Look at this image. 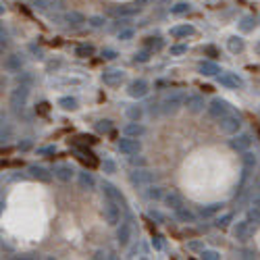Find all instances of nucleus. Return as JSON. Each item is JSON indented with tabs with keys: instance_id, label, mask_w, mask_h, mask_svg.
Masks as SVG:
<instances>
[{
	"instance_id": "f257e3e1",
	"label": "nucleus",
	"mask_w": 260,
	"mask_h": 260,
	"mask_svg": "<svg viewBox=\"0 0 260 260\" xmlns=\"http://www.w3.org/2000/svg\"><path fill=\"white\" fill-rule=\"evenodd\" d=\"M181 106H185V94L179 92V90L169 92L160 102V108H162L164 115H175Z\"/></svg>"
},
{
	"instance_id": "f03ea898",
	"label": "nucleus",
	"mask_w": 260,
	"mask_h": 260,
	"mask_svg": "<svg viewBox=\"0 0 260 260\" xmlns=\"http://www.w3.org/2000/svg\"><path fill=\"white\" fill-rule=\"evenodd\" d=\"M241 125H244V119H241L239 112H227L223 119H219V129L225 133V135H235L239 133Z\"/></svg>"
},
{
	"instance_id": "7ed1b4c3",
	"label": "nucleus",
	"mask_w": 260,
	"mask_h": 260,
	"mask_svg": "<svg viewBox=\"0 0 260 260\" xmlns=\"http://www.w3.org/2000/svg\"><path fill=\"white\" fill-rule=\"evenodd\" d=\"M27 98H29V85L19 83L17 88L11 92V98H8V104L15 112H21L25 106H27Z\"/></svg>"
},
{
	"instance_id": "20e7f679",
	"label": "nucleus",
	"mask_w": 260,
	"mask_h": 260,
	"mask_svg": "<svg viewBox=\"0 0 260 260\" xmlns=\"http://www.w3.org/2000/svg\"><path fill=\"white\" fill-rule=\"evenodd\" d=\"M154 179H156V173L148 171V169H135L129 173V181H131V185H135V187H148L154 183Z\"/></svg>"
},
{
	"instance_id": "39448f33",
	"label": "nucleus",
	"mask_w": 260,
	"mask_h": 260,
	"mask_svg": "<svg viewBox=\"0 0 260 260\" xmlns=\"http://www.w3.org/2000/svg\"><path fill=\"white\" fill-rule=\"evenodd\" d=\"M117 148L121 154H125V156H135V154H140L142 150V142H140V137H121V140L117 142Z\"/></svg>"
},
{
	"instance_id": "423d86ee",
	"label": "nucleus",
	"mask_w": 260,
	"mask_h": 260,
	"mask_svg": "<svg viewBox=\"0 0 260 260\" xmlns=\"http://www.w3.org/2000/svg\"><path fill=\"white\" fill-rule=\"evenodd\" d=\"M206 110H208V117L210 119H223L227 112H231V106H229V102L227 100H223V98H214V100H210V104L206 106Z\"/></svg>"
},
{
	"instance_id": "0eeeda50",
	"label": "nucleus",
	"mask_w": 260,
	"mask_h": 260,
	"mask_svg": "<svg viewBox=\"0 0 260 260\" xmlns=\"http://www.w3.org/2000/svg\"><path fill=\"white\" fill-rule=\"evenodd\" d=\"M102 216H104V221H106L108 225H112V227L119 225L121 223V208H119V204L106 198V202H104V206H102Z\"/></svg>"
},
{
	"instance_id": "6e6552de",
	"label": "nucleus",
	"mask_w": 260,
	"mask_h": 260,
	"mask_svg": "<svg viewBox=\"0 0 260 260\" xmlns=\"http://www.w3.org/2000/svg\"><path fill=\"white\" fill-rule=\"evenodd\" d=\"M252 233H254V227L248 219L237 221L235 225H233V237H235L237 241H248L250 237H252Z\"/></svg>"
},
{
	"instance_id": "1a4fd4ad",
	"label": "nucleus",
	"mask_w": 260,
	"mask_h": 260,
	"mask_svg": "<svg viewBox=\"0 0 260 260\" xmlns=\"http://www.w3.org/2000/svg\"><path fill=\"white\" fill-rule=\"evenodd\" d=\"M148 92H150V85H148L146 79H133L131 83L127 85V94L131 98H135V100L146 98V96H148Z\"/></svg>"
},
{
	"instance_id": "9d476101",
	"label": "nucleus",
	"mask_w": 260,
	"mask_h": 260,
	"mask_svg": "<svg viewBox=\"0 0 260 260\" xmlns=\"http://www.w3.org/2000/svg\"><path fill=\"white\" fill-rule=\"evenodd\" d=\"M23 65H25V56L19 54V52H13V54H8L4 58V63H2V67H4L6 73H21Z\"/></svg>"
},
{
	"instance_id": "9b49d317",
	"label": "nucleus",
	"mask_w": 260,
	"mask_h": 260,
	"mask_svg": "<svg viewBox=\"0 0 260 260\" xmlns=\"http://www.w3.org/2000/svg\"><path fill=\"white\" fill-rule=\"evenodd\" d=\"M100 187H102V194H104V198H108V200L117 202L119 206H125V204H127V202H125V196L121 194V189H117L115 185L110 183V181H102V183H100Z\"/></svg>"
},
{
	"instance_id": "f8f14e48",
	"label": "nucleus",
	"mask_w": 260,
	"mask_h": 260,
	"mask_svg": "<svg viewBox=\"0 0 260 260\" xmlns=\"http://www.w3.org/2000/svg\"><path fill=\"white\" fill-rule=\"evenodd\" d=\"M206 106L208 104L204 102V96H200V94H189V96H185V108H187V112H192V115H200V112H204Z\"/></svg>"
},
{
	"instance_id": "ddd939ff",
	"label": "nucleus",
	"mask_w": 260,
	"mask_h": 260,
	"mask_svg": "<svg viewBox=\"0 0 260 260\" xmlns=\"http://www.w3.org/2000/svg\"><path fill=\"white\" fill-rule=\"evenodd\" d=\"M125 79V71H121V69H108V71L102 73V81L104 85H110V88H115V85H121Z\"/></svg>"
},
{
	"instance_id": "4468645a",
	"label": "nucleus",
	"mask_w": 260,
	"mask_h": 260,
	"mask_svg": "<svg viewBox=\"0 0 260 260\" xmlns=\"http://www.w3.org/2000/svg\"><path fill=\"white\" fill-rule=\"evenodd\" d=\"M52 173H54V177H56L58 181H63V183H69V181L75 177V169L71 167V164H67V162L56 164V167L52 169Z\"/></svg>"
},
{
	"instance_id": "2eb2a0df",
	"label": "nucleus",
	"mask_w": 260,
	"mask_h": 260,
	"mask_svg": "<svg viewBox=\"0 0 260 260\" xmlns=\"http://www.w3.org/2000/svg\"><path fill=\"white\" fill-rule=\"evenodd\" d=\"M229 146L237 152H246V150H250V146H252V135L250 133H235V137L229 140Z\"/></svg>"
},
{
	"instance_id": "dca6fc26",
	"label": "nucleus",
	"mask_w": 260,
	"mask_h": 260,
	"mask_svg": "<svg viewBox=\"0 0 260 260\" xmlns=\"http://www.w3.org/2000/svg\"><path fill=\"white\" fill-rule=\"evenodd\" d=\"M219 83L223 85V88H229V90L244 88V79H241L237 73H223V75H219Z\"/></svg>"
},
{
	"instance_id": "f3484780",
	"label": "nucleus",
	"mask_w": 260,
	"mask_h": 260,
	"mask_svg": "<svg viewBox=\"0 0 260 260\" xmlns=\"http://www.w3.org/2000/svg\"><path fill=\"white\" fill-rule=\"evenodd\" d=\"M65 23H67V27H71V29H81L85 23H88V19H85V15H81L79 11H69L65 13Z\"/></svg>"
},
{
	"instance_id": "a211bd4d",
	"label": "nucleus",
	"mask_w": 260,
	"mask_h": 260,
	"mask_svg": "<svg viewBox=\"0 0 260 260\" xmlns=\"http://www.w3.org/2000/svg\"><path fill=\"white\" fill-rule=\"evenodd\" d=\"M131 235H133V227L131 223H119V229H117V241L121 248L129 246V241H131Z\"/></svg>"
},
{
	"instance_id": "6ab92c4d",
	"label": "nucleus",
	"mask_w": 260,
	"mask_h": 260,
	"mask_svg": "<svg viewBox=\"0 0 260 260\" xmlns=\"http://www.w3.org/2000/svg\"><path fill=\"white\" fill-rule=\"evenodd\" d=\"M198 73L204 75V77H219L223 71H221V67L212 63V60H202L200 65H198Z\"/></svg>"
},
{
	"instance_id": "aec40b11",
	"label": "nucleus",
	"mask_w": 260,
	"mask_h": 260,
	"mask_svg": "<svg viewBox=\"0 0 260 260\" xmlns=\"http://www.w3.org/2000/svg\"><path fill=\"white\" fill-rule=\"evenodd\" d=\"M27 171H29V175H31L33 179L44 181V183H48V181L52 179V175H54V173L48 171L46 167H42V164H31V167H29Z\"/></svg>"
},
{
	"instance_id": "412c9836",
	"label": "nucleus",
	"mask_w": 260,
	"mask_h": 260,
	"mask_svg": "<svg viewBox=\"0 0 260 260\" xmlns=\"http://www.w3.org/2000/svg\"><path fill=\"white\" fill-rule=\"evenodd\" d=\"M196 33V27L189 23H183V25H175V27H171V38L175 40H183V38H189Z\"/></svg>"
},
{
	"instance_id": "4be33fe9",
	"label": "nucleus",
	"mask_w": 260,
	"mask_h": 260,
	"mask_svg": "<svg viewBox=\"0 0 260 260\" xmlns=\"http://www.w3.org/2000/svg\"><path fill=\"white\" fill-rule=\"evenodd\" d=\"M77 183H79V187L83 189V192H92V189L96 187V179H94L92 173L81 171L79 175H77Z\"/></svg>"
},
{
	"instance_id": "5701e85b",
	"label": "nucleus",
	"mask_w": 260,
	"mask_h": 260,
	"mask_svg": "<svg viewBox=\"0 0 260 260\" xmlns=\"http://www.w3.org/2000/svg\"><path fill=\"white\" fill-rule=\"evenodd\" d=\"M162 202L167 208H171V210H179V208L183 206V198H181L177 192H169V194H164Z\"/></svg>"
},
{
	"instance_id": "b1692460",
	"label": "nucleus",
	"mask_w": 260,
	"mask_h": 260,
	"mask_svg": "<svg viewBox=\"0 0 260 260\" xmlns=\"http://www.w3.org/2000/svg\"><path fill=\"white\" fill-rule=\"evenodd\" d=\"M123 133L129 137H142L146 133V127L140 123V121H131V123H127L123 127Z\"/></svg>"
},
{
	"instance_id": "393cba45",
	"label": "nucleus",
	"mask_w": 260,
	"mask_h": 260,
	"mask_svg": "<svg viewBox=\"0 0 260 260\" xmlns=\"http://www.w3.org/2000/svg\"><path fill=\"white\" fill-rule=\"evenodd\" d=\"M227 48H229V52H233V54H239V52H244L246 42L241 40L239 36H231V38L227 40Z\"/></svg>"
},
{
	"instance_id": "a878e982",
	"label": "nucleus",
	"mask_w": 260,
	"mask_h": 260,
	"mask_svg": "<svg viewBox=\"0 0 260 260\" xmlns=\"http://www.w3.org/2000/svg\"><path fill=\"white\" fill-rule=\"evenodd\" d=\"M189 11H192V4L185 2V0H179V2H175L171 6V15L175 17H181V15H187Z\"/></svg>"
},
{
	"instance_id": "bb28decb",
	"label": "nucleus",
	"mask_w": 260,
	"mask_h": 260,
	"mask_svg": "<svg viewBox=\"0 0 260 260\" xmlns=\"http://www.w3.org/2000/svg\"><path fill=\"white\" fill-rule=\"evenodd\" d=\"M175 216L179 223H196V214L192 210H187V208L181 206L179 210H175Z\"/></svg>"
},
{
	"instance_id": "cd10ccee",
	"label": "nucleus",
	"mask_w": 260,
	"mask_h": 260,
	"mask_svg": "<svg viewBox=\"0 0 260 260\" xmlns=\"http://www.w3.org/2000/svg\"><path fill=\"white\" fill-rule=\"evenodd\" d=\"M142 6L135 4V6H121V8H112V15H121V17H131L135 13H140Z\"/></svg>"
},
{
	"instance_id": "c85d7f7f",
	"label": "nucleus",
	"mask_w": 260,
	"mask_h": 260,
	"mask_svg": "<svg viewBox=\"0 0 260 260\" xmlns=\"http://www.w3.org/2000/svg\"><path fill=\"white\" fill-rule=\"evenodd\" d=\"M94 52H96V48H94L92 44H79V46L75 48V56L88 58V56H94Z\"/></svg>"
},
{
	"instance_id": "c756f323",
	"label": "nucleus",
	"mask_w": 260,
	"mask_h": 260,
	"mask_svg": "<svg viewBox=\"0 0 260 260\" xmlns=\"http://www.w3.org/2000/svg\"><path fill=\"white\" fill-rule=\"evenodd\" d=\"M58 106L63 110H77V98H73V96L58 98Z\"/></svg>"
},
{
	"instance_id": "7c9ffc66",
	"label": "nucleus",
	"mask_w": 260,
	"mask_h": 260,
	"mask_svg": "<svg viewBox=\"0 0 260 260\" xmlns=\"http://www.w3.org/2000/svg\"><path fill=\"white\" fill-rule=\"evenodd\" d=\"M239 29L244 31V33H248V31H252L254 29V17L252 15H244L239 19Z\"/></svg>"
},
{
	"instance_id": "2f4dec72",
	"label": "nucleus",
	"mask_w": 260,
	"mask_h": 260,
	"mask_svg": "<svg viewBox=\"0 0 260 260\" xmlns=\"http://www.w3.org/2000/svg\"><path fill=\"white\" fill-rule=\"evenodd\" d=\"M125 115H127V119L129 121H140L142 119V115H144V110H142V106H127L125 108Z\"/></svg>"
},
{
	"instance_id": "473e14b6",
	"label": "nucleus",
	"mask_w": 260,
	"mask_h": 260,
	"mask_svg": "<svg viewBox=\"0 0 260 260\" xmlns=\"http://www.w3.org/2000/svg\"><path fill=\"white\" fill-rule=\"evenodd\" d=\"M146 198L148 200H162L164 198V194H162V187H158V185H148V192H146Z\"/></svg>"
},
{
	"instance_id": "72a5a7b5",
	"label": "nucleus",
	"mask_w": 260,
	"mask_h": 260,
	"mask_svg": "<svg viewBox=\"0 0 260 260\" xmlns=\"http://www.w3.org/2000/svg\"><path fill=\"white\" fill-rule=\"evenodd\" d=\"M225 204L223 202H214V204H208V206H202V210H200V214L202 216H212V214H216V212H221V208H223Z\"/></svg>"
},
{
	"instance_id": "f704fd0d",
	"label": "nucleus",
	"mask_w": 260,
	"mask_h": 260,
	"mask_svg": "<svg viewBox=\"0 0 260 260\" xmlns=\"http://www.w3.org/2000/svg\"><path fill=\"white\" fill-rule=\"evenodd\" d=\"M246 219L254 225H260V206H254V204L250 206L248 212H246Z\"/></svg>"
},
{
	"instance_id": "c9c22d12",
	"label": "nucleus",
	"mask_w": 260,
	"mask_h": 260,
	"mask_svg": "<svg viewBox=\"0 0 260 260\" xmlns=\"http://www.w3.org/2000/svg\"><path fill=\"white\" fill-rule=\"evenodd\" d=\"M241 162H244V169H246V171L254 169V167H256V162H258V160H256V154H252V152H248V150H246L244 156H241Z\"/></svg>"
},
{
	"instance_id": "e433bc0d",
	"label": "nucleus",
	"mask_w": 260,
	"mask_h": 260,
	"mask_svg": "<svg viewBox=\"0 0 260 260\" xmlns=\"http://www.w3.org/2000/svg\"><path fill=\"white\" fill-rule=\"evenodd\" d=\"M73 150H75V154H77V156H79V158H81V160H85V162H88V160H90L92 164H96V160H94V154H92V152H90L88 148H81V146H75V148H73Z\"/></svg>"
},
{
	"instance_id": "4c0bfd02",
	"label": "nucleus",
	"mask_w": 260,
	"mask_h": 260,
	"mask_svg": "<svg viewBox=\"0 0 260 260\" xmlns=\"http://www.w3.org/2000/svg\"><path fill=\"white\" fill-rule=\"evenodd\" d=\"M94 129H96L98 133H108L110 129H112V121H108V119H100V121H96V123H94Z\"/></svg>"
},
{
	"instance_id": "58836bf2",
	"label": "nucleus",
	"mask_w": 260,
	"mask_h": 260,
	"mask_svg": "<svg viewBox=\"0 0 260 260\" xmlns=\"http://www.w3.org/2000/svg\"><path fill=\"white\" fill-rule=\"evenodd\" d=\"M31 2V6L36 8V11H40V13H46L48 8L52 6V2H54V0H29Z\"/></svg>"
},
{
	"instance_id": "ea45409f",
	"label": "nucleus",
	"mask_w": 260,
	"mask_h": 260,
	"mask_svg": "<svg viewBox=\"0 0 260 260\" xmlns=\"http://www.w3.org/2000/svg\"><path fill=\"white\" fill-rule=\"evenodd\" d=\"M233 221V214L231 212H227V214H223V216H216V219H214V225H216V227H227V225Z\"/></svg>"
},
{
	"instance_id": "a19ab883",
	"label": "nucleus",
	"mask_w": 260,
	"mask_h": 260,
	"mask_svg": "<svg viewBox=\"0 0 260 260\" xmlns=\"http://www.w3.org/2000/svg\"><path fill=\"white\" fill-rule=\"evenodd\" d=\"M200 258L202 260H219L221 258V252H216V250H202V252H200Z\"/></svg>"
},
{
	"instance_id": "79ce46f5",
	"label": "nucleus",
	"mask_w": 260,
	"mask_h": 260,
	"mask_svg": "<svg viewBox=\"0 0 260 260\" xmlns=\"http://www.w3.org/2000/svg\"><path fill=\"white\" fill-rule=\"evenodd\" d=\"M148 219H152L154 223L162 225V223H164V214H162L160 210H156V208H150V210H148Z\"/></svg>"
},
{
	"instance_id": "37998d69",
	"label": "nucleus",
	"mask_w": 260,
	"mask_h": 260,
	"mask_svg": "<svg viewBox=\"0 0 260 260\" xmlns=\"http://www.w3.org/2000/svg\"><path fill=\"white\" fill-rule=\"evenodd\" d=\"M17 81H19V83H23V85H31V83L36 81V79H33V75H31V73H27V71H21V75H17Z\"/></svg>"
},
{
	"instance_id": "c03bdc74",
	"label": "nucleus",
	"mask_w": 260,
	"mask_h": 260,
	"mask_svg": "<svg viewBox=\"0 0 260 260\" xmlns=\"http://www.w3.org/2000/svg\"><path fill=\"white\" fill-rule=\"evenodd\" d=\"M88 23L92 25L94 29H100V27H104V23H106V21H104V17L94 15V17H90V19H88Z\"/></svg>"
},
{
	"instance_id": "a18cd8bd",
	"label": "nucleus",
	"mask_w": 260,
	"mask_h": 260,
	"mask_svg": "<svg viewBox=\"0 0 260 260\" xmlns=\"http://www.w3.org/2000/svg\"><path fill=\"white\" fill-rule=\"evenodd\" d=\"M135 63H148L150 60V50H140V52H135V56H133Z\"/></svg>"
},
{
	"instance_id": "49530a36",
	"label": "nucleus",
	"mask_w": 260,
	"mask_h": 260,
	"mask_svg": "<svg viewBox=\"0 0 260 260\" xmlns=\"http://www.w3.org/2000/svg\"><path fill=\"white\" fill-rule=\"evenodd\" d=\"M119 40H123V42H127V40H131L133 36H135V31L131 29V27H123V29H119Z\"/></svg>"
},
{
	"instance_id": "de8ad7c7",
	"label": "nucleus",
	"mask_w": 260,
	"mask_h": 260,
	"mask_svg": "<svg viewBox=\"0 0 260 260\" xmlns=\"http://www.w3.org/2000/svg\"><path fill=\"white\" fill-rule=\"evenodd\" d=\"M102 169H104V173H108V175H112V173H117V164H115V160L104 158V162H102Z\"/></svg>"
},
{
	"instance_id": "09e8293b",
	"label": "nucleus",
	"mask_w": 260,
	"mask_h": 260,
	"mask_svg": "<svg viewBox=\"0 0 260 260\" xmlns=\"http://www.w3.org/2000/svg\"><path fill=\"white\" fill-rule=\"evenodd\" d=\"M187 250H192V252H202V250H204V241H200V239L187 241Z\"/></svg>"
},
{
	"instance_id": "8fccbe9b",
	"label": "nucleus",
	"mask_w": 260,
	"mask_h": 260,
	"mask_svg": "<svg viewBox=\"0 0 260 260\" xmlns=\"http://www.w3.org/2000/svg\"><path fill=\"white\" fill-rule=\"evenodd\" d=\"M187 52V44H175V46H171V56H181V54H185Z\"/></svg>"
},
{
	"instance_id": "3c124183",
	"label": "nucleus",
	"mask_w": 260,
	"mask_h": 260,
	"mask_svg": "<svg viewBox=\"0 0 260 260\" xmlns=\"http://www.w3.org/2000/svg\"><path fill=\"white\" fill-rule=\"evenodd\" d=\"M40 156H48V154H56V146H46V148H40L38 150Z\"/></svg>"
},
{
	"instance_id": "603ef678",
	"label": "nucleus",
	"mask_w": 260,
	"mask_h": 260,
	"mask_svg": "<svg viewBox=\"0 0 260 260\" xmlns=\"http://www.w3.org/2000/svg\"><path fill=\"white\" fill-rule=\"evenodd\" d=\"M2 123H4V121H2ZM8 137H11V127L4 123V125H2V142H6Z\"/></svg>"
},
{
	"instance_id": "864d4df0",
	"label": "nucleus",
	"mask_w": 260,
	"mask_h": 260,
	"mask_svg": "<svg viewBox=\"0 0 260 260\" xmlns=\"http://www.w3.org/2000/svg\"><path fill=\"white\" fill-rule=\"evenodd\" d=\"M102 56H104V58H108V60H112V58H117L119 54H117L115 50H102Z\"/></svg>"
},
{
	"instance_id": "5fc2aeb1",
	"label": "nucleus",
	"mask_w": 260,
	"mask_h": 260,
	"mask_svg": "<svg viewBox=\"0 0 260 260\" xmlns=\"http://www.w3.org/2000/svg\"><path fill=\"white\" fill-rule=\"evenodd\" d=\"M31 148V140H21L19 142V150H29Z\"/></svg>"
},
{
	"instance_id": "6e6d98bb",
	"label": "nucleus",
	"mask_w": 260,
	"mask_h": 260,
	"mask_svg": "<svg viewBox=\"0 0 260 260\" xmlns=\"http://www.w3.org/2000/svg\"><path fill=\"white\" fill-rule=\"evenodd\" d=\"M152 248L154 250H162V239L160 237H152Z\"/></svg>"
},
{
	"instance_id": "4d7b16f0",
	"label": "nucleus",
	"mask_w": 260,
	"mask_h": 260,
	"mask_svg": "<svg viewBox=\"0 0 260 260\" xmlns=\"http://www.w3.org/2000/svg\"><path fill=\"white\" fill-rule=\"evenodd\" d=\"M241 258H254L252 250H241Z\"/></svg>"
},
{
	"instance_id": "13d9d810",
	"label": "nucleus",
	"mask_w": 260,
	"mask_h": 260,
	"mask_svg": "<svg viewBox=\"0 0 260 260\" xmlns=\"http://www.w3.org/2000/svg\"><path fill=\"white\" fill-rule=\"evenodd\" d=\"M252 204H254V206H260V194L252 198Z\"/></svg>"
},
{
	"instance_id": "bf43d9fd",
	"label": "nucleus",
	"mask_w": 260,
	"mask_h": 260,
	"mask_svg": "<svg viewBox=\"0 0 260 260\" xmlns=\"http://www.w3.org/2000/svg\"><path fill=\"white\" fill-rule=\"evenodd\" d=\"M206 52H208V54H212V56H214V54H216V50H214V48H212V46H208V48H206Z\"/></svg>"
},
{
	"instance_id": "052dcab7",
	"label": "nucleus",
	"mask_w": 260,
	"mask_h": 260,
	"mask_svg": "<svg viewBox=\"0 0 260 260\" xmlns=\"http://www.w3.org/2000/svg\"><path fill=\"white\" fill-rule=\"evenodd\" d=\"M254 50H256V52H258V54H260V40L256 42V46H254Z\"/></svg>"
}]
</instances>
